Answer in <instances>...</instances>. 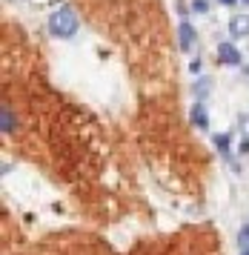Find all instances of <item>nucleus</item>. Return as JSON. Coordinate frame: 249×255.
Listing matches in <instances>:
<instances>
[{"label": "nucleus", "mask_w": 249, "mask_h": 255, "mask_svg": "<svg viewBox=\"0 0 249 255\" xmlns=\"http://www.w3.org/2000/svg\"><path fill=\"white\" fill-rule=\"evenodd\" d=\"M49 32L55 37H72L78 32V17H75V12L66 9V6H63L60 12H55L49 17Z\"/></svg>", "instance_id": "obj_1"}, {"label": "nucleus", "mask_w": 249, "mask_h": 255, "mask_svg": "<svg viewBox=\"0 0 249 255\" xmlns=\"http://www.w3.org/2000/svg\"><path fill=\"white\" fill-rule=\"evenodd\" d=\"M218 63H224V66H238L241 52L232 46V43H221V46H218Z\"/></svg>", "instance_id": "obj_2"}, {"label": "nucleus", "mask_w": 249, "mask_h": 255, "mask_svg": "<svg viewBox=\"0 0 249 255\" xmlns=\"http://www.w3.org/2000/svg\"><path fill=\"white\" fill-rule=\"evenodd\" d=\"M192 43H195V29H192V23L181 20V26H178V46H181V52H192Z\"/></svg>", "instance_id": "obj_3"}, {"label": "nucleus", "mask_w": 249, "mask_h": 255, "mask_svg": "<svg viewBox=\"0 0 249 255\" xmlns=\"http://www.w3.org/2000/svg\"><path fill=\"white\" fill-rule=\"evenodd\" d=\"M0 129H3L6 135H14V129H17V118H14L9 104L0 106Z\"/></svg>", "instance_id": "obj_4"}, {"label": "nucleus", "mask_w": 249, "mask_h": 255, "mask_svg": "<svg viewBox=\"0 0 249 255\" xmlns=\"http://www.w3.org/2000/svg\"><path fill=\"white\" fill-rule=\"evenodd\" d=\"M229 35L232 37H247L249 35V14H235L229 20Z\"/></svg>", "instance_id": "obj_5"}, {"label": "nucleus", "mask_w": 249, "mask_h": 255, "mask_svg": "<svg viewBox=\"0 0 249 255\" xmlns=\"http://www.w3.org/2000/svg\"><path fill=\"white\" fill-rule=\"evenodd\" d=\"M189 118H192V124H195L198 129H206V127H209V118H206V109H204L201 104H195V106H192V112H189Z\"/></svg>", "instance_id": "obj_6"}, {"label": "nucleus", "mask_w": 249, "mask_h": 255, "mask_svg": "<svg viewBox=\"0 0 249 255\" xmlns=\"http://www.w3.org/2000/svg\"><path fill=\"white\" fill-rule=\"evenodd\" d=\"M215 146H218V152H221V155H227L229 158V135H215Z\"/></svg>", "instance_id": "obj_7"}, {"label": "nucleus", "mask_w": 249, "mask_h": 255, "mask_svg": "<svg viewBox=\"0 0 249 255\" xmlns=\"http://www.w3.org/2000/svg\"><path fill=\"white\" fill-rule=\"evenodd\" d=\"M238 247H241V250H249V224H247V227H241V232H238Z\"/></svg>", "instance_id": "obj_8"}, {"label": "nucleus", "mask_w": 249, "mask_h": 255, "mask_svg": "<svg viewBox=\"0 0 249 255\" xmlns=\"http://www.w3.org/2000/svg\"><path fill=\"white\" fill-rule=\"evenodd\" d=\"M206 92H209V78H201V83H195V95L206 98Z\"/></svg>", "instance_id": "obj_9"}, {"label": "nucleus", "mask_w": 249, "mask_h": 255, "mask_svg": "<svg viewBox=\"0 0 249 255\" xmlns=\"http://www.w3.org/2000/svg\"><path fill=\"white\" fill-rule=\"evenodd\" d=\"M192 12L195 14H206L209 12V3H206V0H192Z\"/></svg>", "instance_id": "obj_10"}, {"label": "nucleus", "mask_w": 249, "mask_h": 255, "mask_svg": "<svg viewBox=\"0 0 249 255\" xmlns=\"http://www.w3.org/2000/svg\"><path fill=\"white\" fill-rule=\"evenodd\" d=\"M241 135H244V140H249V115L241 118Z\"/></svg>", "instance_id": "obj_11"}, {"label": "nucleus", "mask_w": 249, "mask_h": 255, "mask_svg": "<svg viewBox=\"0 0 249 255\" xmlns=\"http://www.w3.org/2000/svg\"><path fill=\"white\" fill-rule=\"evenodd\" d=\"M189 69H192L195 75H198V72H201V58H198V60H192V66H189Z\"/></svg>", "instance_id": "obj_12"}, {"label": "nucleus", "mask_w": 249, "mask_h": 255, "mask_svg": "<svg viewBox=\"0 0 249 255\" xmlns=\"http://www.w3.org/2000/svg\"><path fill=\"white\" fill-rule=\"evenodd\" d=\"M221 3H224V6H235V3H238V0H221Z\"/></svg>", "instance_id": "obj_13"}, {"label": "nucleus", "mask_w": 249, "mask_h": 255, "mask_svg": "<svg viewBox=\"0 0 249 255\" xmlns=\"http://www.w3.org/2000/svg\"><path fill=\"white\" fill-rule=\"evenodd\" d=\"M241 255H249V250H241Z\"/></svg>", "instance_id": "obj_14"}, {"label": "nucleus", "mask_w": 249, "mask_h": 255, "mask_svg": "<svg viewBox=\"0 0 249 255\" xmlns=\"http://www.w3.org/2000/svg\"><path fill=\"white\" fill-rule=\"evenodd\" d=\"M244 3H247V6H249V0H244Z\"/></svg>", "instance_id": "obj_15"}]
</instances>
